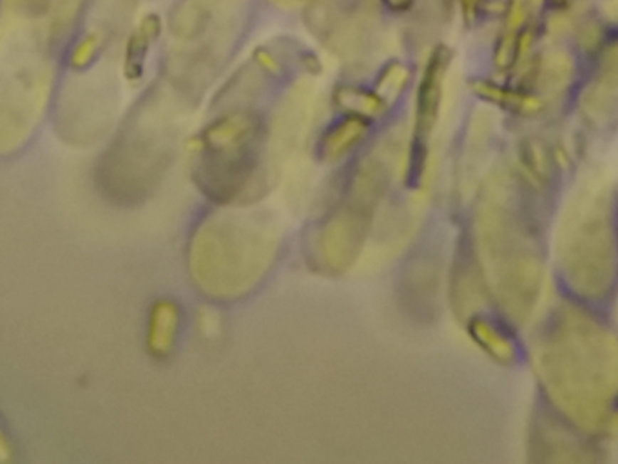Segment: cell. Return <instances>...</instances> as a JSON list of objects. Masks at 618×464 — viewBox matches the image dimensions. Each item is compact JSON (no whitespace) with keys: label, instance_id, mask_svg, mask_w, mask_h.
<instances>
[{"label":"cell","instance_id":"obj_6","mask_svg":"<svg viewBox=\"0 0 618 464\" xmlns=\"http://www.w3.org/2000/svg\"><path fill=\"white\" fill-rule=\"evenodd\" d=\"M384 8L390 13H407L414 8L415 0H383Z\"/></svg>","mask_w":618,"mask_h":464},{"label":"cell","instance_id":"obj_2","mask_svg":"<svg viewBox=\"0 0 618 464\" xmlns=\"http://www.w3.org/2000/svg\"><path fill=\"white\" fill-rule=\"evenodd\" d=\"M159 33V21L156 15L145 16L142 24L138 26L135 33L129 36L127 53H125V71L129 78L142 75L144 69V56L149 49V42L156 38Z\"/></svg>","mask_w":618,"mask_h":464},{"label":"cell","instance_id":"obj_1","mask_svg":"<svg viewBox=\"0 0 618 464\" xmlns=\"http://www.w3.org/2000/svg\"><path fill=\"white\" fill-rule=\"evenodd\" d=\"M450 62V51L446 46H439L426 65V73L421 82V91H419V115L421 120H430L435 118V112L439 107V98H441V82H443L444 71Z\"/></svg>","mask_w":618,"mask_h":464},{"label":"cell","instance_id":"obj_4","mask_svg":"<svg viewBox=\"0 0 618 464\" xmlns=\"http://www.w3.org/2000/svg\"><path fill=\"white\" fill-rule=\"evenodd\" d=\"M98 46H100V38L96 33L85 35L84 38L78 42V46L73 49L71 64L76 65V68H82V65L88 64L93 56L96 55V51H98Z\"/></svg>","mask_w":618,"mask_h":464},{"label":"cell","instance_id":"obj_5","mask_svg":"<svg viewBox=\"0 0 618 464\" xmlns=\"http://www.w3.org/2000/svg\"><path fill=\"white\" fill-rule=\"evenodd\" d=\"M483 2L484 0H459V4H461V9H463V16H464V21H466V24H471V22L477 19L478 9H481Z\"/></svg>","mask_w":618,"mask_h":464},{"label":"cell","instance_id":"obj_3","mask_svg":"<svg viewBox=\"0 0 618 464\" xmlns=\"http://www.w3.org/2000/svg\"><path fill=\"white\" fill-rule=\"evenodd\" d=\"M535 4H538L537 0H508L506 11H504V28H506V33L520 31Z\"/></svg>","mask_w":618,"mask_h":464},{"label":"cell","instance_id":"obj_7","mask_svg":"<svg viewBox=\"0 0 618 464\" xmlns=\"http://www.w3.org/2000/svg\"><path fill=\"white\" fill-rule=\"evenodd\" d=\"M571 2H573V0H550V4L553 6V8H557V9L567 8V6H570Z\"/></svg>","mask_w":618,"mask_h":464}]
</instances>
